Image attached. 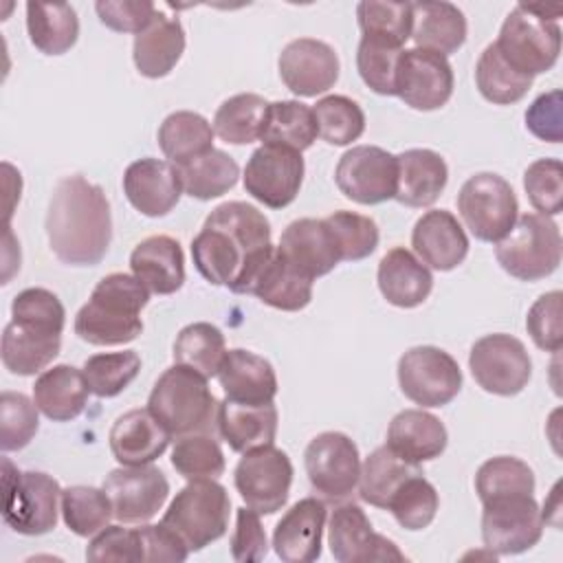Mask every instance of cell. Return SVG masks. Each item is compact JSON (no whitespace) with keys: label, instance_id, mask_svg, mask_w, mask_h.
<instances>
[{"label":"cell","instance_id":"6da1fadb","mask_svg":"<svg viewBox=\"0 0 563 563\" xmlns=\"http://www.w3.org/2000/svg\"><path fill=\"white\" fill-rule=\"evenodd\" d=\"M273 251L268 218L242 200L218 205L191 240L196 271L209 284L227 286L235 295H249Z\"/></svg>","mask_w":563,"mask_h":563},{"label":"cell","instance_id":"7a4b0ae2","mask_svg":"<svg viewBox=\"0 0 563 563\" xmlns=\"http://www.w3.org/2000/svg\"><path fill=\"white\" fill-rule=\"evenodd\" d=\"M44 229L62 264H99L112 240V213L103 189L81 174L59 178L48 200Z\"/></svg>","mask_w":563,"mask_h":563},{"label":"cell","instance_id":"3957f363","mask_svg":"<svg viewBox=\"0 0 563 563\" xmlns=\"http://www.w3.org/2000/svg\"><path fill=\"white\" fill-rule=\"evenodd\" d=\"M147 286L128 273L106 275L75 317V334L90 345H125L143 332Z\"/></svg>","mask_w":563,"mask_h":563},{"label":"cell","instance_id":"277c9868","mask_svg":"<svg viewBox=\"0 0 563 563\" xmlns=\"http://www.w3.org/2000/svg\"><path fill=\"white\" fill-rule=\"evenodd\" d=\"M147 409L176 438L211 433L218 418V400L207 378L178 363L158 376L150 391Z\"/></svg>","mask_w":563,"mask_h":563},{"label":"cell","instance_id":"5b68a950","mask_svg":"<svg viewBox=\"0 0 563 563\" xmlns=\"http://www.w3.org/2000/svg\"><path fill=\"white\" fill-rule=\"evenodd\" d=\"M231 499L216 479H191L183 486L165 510V523L189 552H198L224 537L229 528Z\"/></svg>","mask_w":563,"mask_h":563},{"label":"cell","instance_id":"8992f818","mask_svg":"<svg viewBox=\"0 0 563 563\" xmlns=\"http://www.w3.org/2000/svg\"><path fill=\"white\" fill-rule=\"evenodd\" d=\"M563 255L559 224L550 216H517L512 229L497 242L495 257L499 266L515 279L539 282L552 275Z\"/></svg>","mask_w":563,"mask_h":563},{"label":"cell","instance_id":"52a82bcc","mask_svg":"<svg viewBox=\"0 0 563 563\" xmlns=\"http://www.w3.org/2000/svg\"><path fill=\"white\" fill-rule=\"evenodd\" d=\"M2 488H4V523L26 537L46 534L57 526L62 488L55 477L40 471H15L13 464L2 460Z\"/></svg>","mask_w":563,"mask_h":563},{"label":"cell","instance_id":"ba28073f","mask_svg":"<svg viewBox=\"0 0 563 563\" xmlns=\"http://www.w3.org/2000/svg\"><path fill=\"white\" fill-rule=\"evenodd\" d=\"M499 55L519 73L534 77L548 73L561 53V26L528 11L519 2L504 20L495 40Z\"/></svg>","mask_w":563,"mask_h":563},{"label":"cell","instance_id":"9c48e42d","mask_svg":"<svg viewBox=\"0 0 563 563\" xmlns=\"http://www.w3.org/2000/svg\"><path fill=\"white\" fill-rule=\"evenodd\" d=\"M457 211L464 227L482 242H499L517 222V196L506 178L479 172L464 180L457 194Z\"/></svg>","mask_w":563,"mask_h":563},{"label":"cell","instance_id":"30bf717a","mask_svg":"<svg viewBox=\"0 0 563 563\" xmlns=\"http://www.w3.org/2000/svg\"><path fill=\"white\" fill-rule=\"evenodd\" d=\"M400 391L416 405L444 407L462 389V369L442 347L416 345L398 358Z\"/></svg>","mask_w":563,"mask_h":563},{"label":"cell","instance_id":"8fae6325","mask_svg":"<svg viewBox=\"0 0 563 563\" xmlns=\"http://www.w3.org/2000/svg\"><path fill=\"white\" fill-rule=\"evenodd\" d=\"M482 541L495 556L521 554L543 537V517L534 495H508L482 504Z\"/></svg>","mask_w":563,"mask_h":563},{"label":"cell","instance_id":"7c38bea8","mask_svg":"<svg viewBox=\"0 0 563 563\" xmlns=\"http://www.w3.org/2000/svg\"><path fill=\"white\" fill-rule=\"evenodd\" d=\"M303 466L310 486L325 501H341L358 486V446L341 431H323L314 435L303 451Z\"/></svg>","mask_w":563,"mask_h":563},{"label":"cell","instance_id":"4fadbf2b","mask_svg":"<svg viewBox=\"0 0 563 563\" xmlns=\"http://www.w3.org/2000/svg\"><path fill=\"white\" fill-rule=\"evenodd\" d=\"M468 367L475 383L495 396H515L523 391L532 376V361L526 345L504 332L477 339L468 354Z\"/></svg>","mask_w":563,"mask_h":563},{"label":"cell","instance_id":"5bb4252c","mask_svg":"<svg viewBox=\"0 0 563 563\" xmlns=\"http://www.w3.org/2000/svg\"><path fill=\"white\" fill-rule=\"evenodd\" d=\"M233 484L249 508L260 515H275L288 501L292 462L273 444L249 451L233 471Z\"/></svg>","mask_w":563,"mask_h":563},{"label":"cell","instance_id":"9a60e30c","mask_svg":"<svg viewBox=\"0 0 563 563\" xmlns=\"http://www.w3.org/2000/svg\"><path fill=\"white\" fill-rule=\"evenodd\" d=\"M303 156L284 145L262 143L246 161L244 189L268 209L288 207L303 183Z\"/></svg>","mask_w":563,"mask_h":563},{"label":"cell","instance_id":"2e32d148","mask_svg":"<svg viewBox=\"0 0 563 563\" xmlns=\"http://www.w3.org/2000/svg\"><path fill=\"white\" fill-rule=\"evenodd\" d=\"M396 156L378 145H354L334 169L339 191L356 205H380L396 194Z\"/></svg>","mask_w":563,"mask_h":563},{"label":"cell","instance_id":"e0dca14e","mask_svg":"<svg viewBox=\"0 0 563 563\" xmlns=\"http://www.w3.org/2000/svg\"><path fill=\"white\" fill-rule=\"evenodd\" d=\"M455 77L449 59L427 48H402L396 68V97L405 106L431 112L442 108L453 95Z\"/></svg>","mask_w":563,"mask_h":563},{"label":"cell","instance_id":"ac0fdd59","mask_svg":"<svg viewBox=\"0 0 563 563\" xmlns=\"http://www.w3.org/2000/svg\"><path fill=\"white\" fill-rule=\"evenodd\" d=\"M101 488L108 493L114 519L121 523L150 521L169 495L165 473L152 464L119 466L106 475Z\"/></svg>","mask_w":563,"mask_h":563},{"label":"cell","instance_id":"d6986e66","mask_svg":"<svg viewBox=\"0 0 563 563\" xmlns=\"http://www.w3.org/2000/svg\"><path fill=\"white\" fill-rule=\"evenodd\" d=\"M328 545L339 563L405 561V554L391 539L374 532L367 515L356 504H341L332 510Z\"/></svg>","mask_w":563,"mask_h":563},{"label":"cell","instance_id":"ffe728a7","mask_svg":"<svg viewBox=\"0 0 563 563\" xmlns=\"http://www.w3.org/2000/svg\"><path fill=\"white\" fill-rule=\"evenodd\" d=\"M277 68L292 95L317 97L336 84L341 64L330 44L314 37H297L282 48Z\"/></svg>","mask_w":563,"mask_h":563},{"label":"cell","instance_id":"44dd1931","mask_svg":"<svg viewBox=\"0 0 563 563\" xmlns=\"http://www.w3.org/2000/svg\"><path fill=\"white\" fill-rule=\"evenodd\" d=\"M123 194L128 202L147 218L167 216L183 196L176 165L161 158H139L123 174Z\"/></svg>","mask_w":563,"mask_h":563},{"label":"cell","instance_id":"7402d4cb","mask_svg":"<svg viewBox=\"0 0 563 563\" xmlns=\"http://www.w3.org/2000/svg\"><path fill=\"white\" fill-rule=\"evenodd\" d=\"M277 251L288 264H292L312 282L328 275L339 262H343L339 244L325 218H299L290 222L279 238Z\"/></svg>","mask_w":563,"mask_h":563},{"label":"cell","instance_id":"603a6c76","mask_svg":"<svg viewBox=\"0 0 563 563\" xmlns=\"http://www.w3.org/2000/svg\"><path fill=\"white\" fill-rule=\"evenodd\" d=\"M411 246L427 268L440 273L457 268L468 255L466 231L446 209H431L416 220Z\"/></svg>","mask_w":563,"mask_h":563},{"label":"cell","instance_id":"cb8c5ba5","mask_svg":"<svg viewBox=\"0 0 563 563\" xmlns=\"http://www.w3.org/2000/svg\"><path fill=\"white\" fill-rule=\"evenodd\" d=\"M325 504L303 497L292 504L273 530V550L284 563H312L321 556Z\"/></svg>","mask_w":563,"mask_h":563},{"label":"cell","instance_id":"d4e9b609","mask_svg":"<svg viewBox=\"0 0 563 563\" xmlns=\"http://www.w3.org/2000/svg\"><path fill=\"white\" fill-rule=\"evenodd\" d=\"M108 440L112 457L121 466H141L161 457L172 435L150 409H130L114 420Z\"/></svg>","mask_w":563,"mask_h":563},{"label":"cell","instance_id":"484cf974","mask_svg":"<svg viewBox=\"0 0 563 563\" xmlns=\"http://www.w3.org/2000/svg\"><path fill=\"white\" fill-rule=\"evenodd\" d=\"M277 407L273 402L246 405L224 398L218 402L216 429L235 453H249L275 442Z\"/></svg>","mask_w":563,"mask_h":563},{"label":"cell","instance_id":"4316f807","mask_svg":"<svg viewBox=\"0 0 563 563\" xmlns=\"http://www.w3.org/2000/svg\"><path fill=\"white\" fill-rule=\"evenodd\" d=\"M218 380L229 400L246 405L273 402L279 387L273 365L264 356L242 347L227 350Z\"/></svg>","mask_w":563,"mask_h":563},{"label":"cell","instance_id":"83f0119b","mask_svg":"<svg viewBox=\"0 0 563 563\" xmlns=\"http://www.w3.org/2000/svg\"><path fill=\"white\" fill-rule=\"evenodd\" d=\"M446 427L424 409H402L387 427V449L411 464L440 457L446 449Z\"/></svg>","mask_w":563,"mask_h":563},{"label":"cell","instance_id":"f1b7e54d","mask_svg":"<svg viewBox=\"0 0 563 563\" xmlns=\"http://www.w3.org/2000/svg\"><path fill=\"white\" fill-rule=\"evenodd\" d=\"M398 180L394 200L405 207H431L446 187L449 167L444 158L427 147L405 150L396 156Z\"/></svg>","mask_w":563,"mask_h":563},{"label":"cell","instance_id":"f546056e","mask_svg":"<svg viewBox=\"0 0 563 563\" xmlns=\"http://www.w3.org/2000/svg\"><path fill=\"white\" fill-rule=\"evenodd\" d=\"M132 275L154 295H174L185 284V255L178 240L150 235L130 253Z\"/></svg>","mask_w":563,"mask_h":563},{"label":"cell","instance_id":"4dcf8cb0","mask_svg":"<svg viewBox=\"0 0 563 563\" xmlns=\"http://www.w3.org/2000/svg\"><path fill=\"white\" fill-rule=\"evenodd\" d=\"M376 282L387 303L405 310L424 303L433 288L431 271L405 246H396L380 257Z\"/></svg>","mask_w":563,"mask_h":563},{"label":"cell","instance_id":"1f68e13d","mask_svg":"<svg viewBox=\"0 0 563 563\" xmlns=\"http://www.w3.org/2000/svg\"><path fill=\"white\" fill-rule=\"evenodd\" d=\"M185 53V29L178 18L156 11L145 31L134 35L132 59L136 70L147 79L169 75Z\"/></svg>","mask_w":563,"mask_h":563},{"label":"cell","instance_id":"d6a6232c","mask_svg":"<svg viewBox=\"0 0 563 563\" xmlns=\"http://www.w3.org/2000/svg\"><path fill=\"white\" fill-rule=\"evenodd\" d=\"M90 387L81 369L73 365H53L44 369L33 385V400L37 409L53 422H68L77 418L88 405Z\"/></svg>","mask_w":563,"mask_h":563},{"label":"cell","instance_id":"836d02e7","mask_svg":"<svg viewBox=\"0 0 563 563\" xmlns=\"http://www.w3.org/2000/svg\"><path fill=\"white\" fill-rule=\"evenodd\" d=\"M413 26L411 40L418 48L451 55L466 42V18L453 4L444 0L411 2Z\"/></svg>","mask_w":563,"mask_h":563},{"label":"cell","instance_id":"e575fe53","mask_svg":"<svg viewBox=\"0 0 563 563\" xmlns=\"http://www.w3.org/2000/svg\"><path fill=\"white\" fill-rule=\"evenodd\" d=\"M249 295H255L262 303L271 308L297 312L303 310L312 299V279L299 273L292 264H288L275 246L273 255L255 275Z\"/></svg>","mask_w":563,"mask_h":563},{"label":"cell","instance_id":"d590c367","mask_svg":"<svg viewBox=\"0 0 563 563\" xmlns=\"http://www.w3.org/2000/svg\"><path fill=\"white\" fill-rule=\"evenodd\" d=\"M62 334L35 330L15 321H9L2 330L0 356L4 369L18 376L42 374L59 354Z\"/></svg>","mask_w":563,"mask_h":563},{"label":"cell","instance_id":"8d00e7d4","mask_svg":"<svg viewBox=\"0 0 563 563\" xmlns=\"http://www.w3.org/2000/svg\"><path fill=\"white\" fill-rule=\"evenodd\" d=\"M26 31L40 53L64 55L79 37V18L66 2H26Z\"/></svg>","mask_w":563,"mask_h":563},{"label":"cell","instance_id":"74e56055","mask_svg":"<svg viewBox=\"0 0 563 563\" xmlns=\"http://www.w3.org/2000/svg\"><path fill=\"white\" fill-rule=\"evenodd\" d=\"M213 125L198 112L176 110L158 128V147L172 165H185L213 150Z\"/></svg>","mask_w":563,"mask_h":563},{"label":"cell","instance_id":"f35d334b","mask_svg":"<svg viewBox=\"0 0 563 563\" xmlns=\"http://www.w3.org/2000/svg\"><path fill=\"white\" fill-rule=\"evenodd\" d=\"M416 473H422L420 464L405 462L391 449H387V444H383L374 449L361 464L358 495L365 504L387 510V504L398 486Z\"/></svg>","mask_w":563,"mask_h":563},{"label":"cell","instance_id":"ab89813d","mask_svg":"<svg viewBox=\"0 0 563 563\" xmlns=\"http://www.w3.org/2000/svg\"><path fill=\"white\" fill-rule=\"evenodd\" d=\"M268 101L255 92H240L224 99L213 114V132L231 145H249L262 139Z\"/></svg>","mask_w":563,"mask_h":563},{"label":"cell","instance_id":"60d3db41","mask_svg":"<svg viewBox=\"0 0 563 563\" xmlns=\"http://www.w3.org/2000/svg\"><path fill=\"white\" fill-rule=\"evenodd\" d=\"M178 176L183 185V194L196 200L220 198L229 189L235 187L240 167L235 158H231L222 150H211L185 165H178Z\"/></svg>","mask_w":563,"mask_h":563},{"label":"cell","instance_id":"b9f144b4","mask_svg":"<svg viewBox=\"0 0 563 563\" xmlns=\"http://www.w3.org/2000/svg\"><path fill=\"white\" fill-rule=\"evenodd\" d=\"M317 119L310 106L295 99L273 101L268 106L262 143L303 152L317 141Z\"/></svg>","mask_w":563,"mask_h":563},{"label":"cell","instance_id":"7bdbcfd3","mask_svg":"<svg viewBox=\"0 0 563 563\" xmlns=\"http://www.w3.org/2000/svg\"><path fill=\"white\" fill-rule=\"evenodd\" d=\"M534 77L515 70L497 51L495 42L488 44L475 64V86L479 95L495 106H510L521 101Z\"/></svg>","mask_w":563,"mask_h":563},{"label":"cell","instance_id":"ee69618b","mask_svg":"<svg viewBox=\"0 0 563 563\" xmlns=\"http://www.w3.org/2000/svg\"><path fill=\"white\" fill-rule=\"evenodd\" d=\"M227 354L224 334L220 328L207 321H196L185 325L174 341V361L178 365L191 367L205 378L218 376L222 358Z\"/></svg>","mask_w":563,"mask_h":563},{"label":"cell","instance_id":"f6af8a7d","mask_svg":"<svg viewBox=\"0 0 563 563\" xmlns=\"http://www.w3.org/2000/svg\"><path fill=\"white\" fill-rule=\"evenodd\" d=\"M59 508L66 528L84 539L101 532L114 517L108 493L95 486L62 488Z\"/></svg>","mask_w":563,"mask_h":563},{"label":"cell","instance_id":"bcb514c9","mask_svg":"<svg viewBox=\"0 0 563 563\" xmlns=\"http://www.w3.org/2000/svg\"><path fill=\"white\" fill-rule=\"evenodd\" d=\"M356 22L363 37L400 46L411 37V2L363 0L356 4Z\"/></svg>","mask_w":563,"mask_h":563},{"label":"cell","instance_id":"7dc6e473","mask_svg":"<svg viewBox=\"0 0 563 563\" xmlns=\"http://www.w3.org/2000/svg\"><path fill=\"white\" fill-rule=\"evenodd\" d=\"M534 484V471L512 455L486 460L475 475V493L482 504L508 495H532Z\"/></svg>","mask_w":563,"mask_h":563},{"label":"cell","instance_id":"c3c4849f","mask_svg":"<svg viewBox=\"0 0 563 563\" xmlns=\"http://www.w3.org/2000/svg\"><path fill=\"white\" fill-rule=\"evenodd\" d=\"M319 136L336 147L350 145L365 132L363 108L345 95H328L312 108Z\"/></svg>","mask_w":563,"mask_h":563},{"label":"cell","instance_id":"681fc988","mask_svg":"<svg viewBox=\"0 0 563 563\" xmlns=\"http://www.w3.org/2000/svg\"><path fill=\"white\" fill-rule=\"evenodd\" d=\"M81 372L90 394L99 398H114L139 376L141 356L134 350L92 354L86 358Z\"/></svg>","mask_w":563,"mask_h":563},{"label":"cell","instance_id":"f907efd6","mask_svg":"<svg viewBox=\"0 0 563 563\" xmlns=\"http://www.w3.org/2000/svg\"><path fill=\"white\" fill-rule=\"evenodd\" d=\"M440 497L435 486L422 477V473H416L407 477L394 497L387 504V510L394 515L400 528L405 530H424L438 512Z\"/></svg>","mask_w":563,"mask_h":563},{"label":"cell","instance_id":"816d5d0a","mask_svg":"<svg viewBox=\"0 0 563 563\" xmlns=\"http://www.w3.org/2000/svg\"><path fill=\"white\" fill-rule=\"evenodd\" d=\"M172 466L185 479H218L224 473V453L211 433H191L176 440Z\"/></svg>","mask_w":563,"mask_h":563},{"label":"cell","instance_id":"f5cc1de1","mask_svg":"<svg viewBox=\"0 0 563 563\" xmlns=\"http://www.w3.org/2000/svg\"><path fill=\"white\" fill-rule=\"evenodd\" d=\"M400 53V46L372 37H361L356 48V70L363 84L376 95H396V68Z\"/></svg>","mask_w":563,"mask_h":563},{"label":"cell","instance_id":"db71d44e","mask_svg":"<svg viewBox=\"0 0 563 563\" xmlns=\"http://www.w3.org/2000/svg\"><path fill=\"white\" fill-rule=\"evenodd\" d=\"M37 405L20 391H2L0 396V449L4 453L24 449L37 433Z\"/></svg>","mask_w":563,"mask_h":563},{"label":"cell","instance_id":"11a10c76","mask_svg":"<svg viewBox=\"0 0 563 563\" xmlns=\"http://www.w3.org/2000/svg\"><path fill=\"white\" fill-rule=\"evenodd\" d=\"M325 222L334 233L343 262H358L376 251L380 235L372 218L354 211H334Z\"/></svg>","mask_w":563,"mask_h":563},{"label":"cell","instance_id":"9f6ffc18","mask_svg":"<svg viewBox=\"0 0 563 563\" xmlns=\"http://www.w3.org/2000/svg\"><path fill=\"white\" fill-rule=\"evenodd\" d=\"M11 321L35 330L62 334L66 310L55 292L46 288H26L18 292L11 301Z\"/></svg>","mask_w":563,"mask_h":563},{"label":"cell","instance_id":"6f0895ef","mask_svg":"<svg viewBox=\"0 0 563 563\" xmlns=\"http://www.w3.org/2000/svg\"><path fill=\"white\" fill-rule=\"evenodd\" d=\"M523 189L541 216H559L563 209V165L559 158H539L523 172Z\"/></svg>","mask_w":563,"mask_h":563},{"label":"cell","instance_id":"680465c9","mask_svg":"<svg viewBox=\"0 0 563 563\" xmlns=\"http://www.w3.org/2000/svg\"><path fill=\"white\" fill-rule=\"evenodd\" d=\"M561 290L543 292L528 310L526 330L534 345L543 352H559L563 345V317Z\"/></svg>","mask_w":563,"mask_h":563},{"label":"cell","instance_id":"91938a15","mask_svg":"<svg viewBox=\"0 0 563 563\" xmlns=\"http://www.w3.org/2000/svg\"><path fill=\"white\" fill-rule=\"evenodd\" d=\"M86 559L92 563H136L143 561V543L139 528L106 526L101 532L90 537Z\"/></svg>","mask_w":563,"mask_h":563},{"label":"cell","instance_id":"94428289","mask_svg":"<svg viewBox=\"0 0 563 563\" xmlns=\"http://www.w3.org/2000/svg\"><path fill=\"white\" fill-rule=\"evenodd\" d=\"M95 11L108 29L117 33L139 35L150 26L156 15V4L150 0H99Z\"/></svg>","mask_w":563,"mask_h":563},{"label":"cell","instance_id":"6125c7cd","mask_svg":"<svg viewBox=\"0 0 563 563\" xmlns=\"http://www.w3.org/2000/svg\"><path fill=\"white\" fill-rule=\"evenodd\" d=\"M268 554L266 532L260 521V512L242 506L235 512V528L231 534V556L240 563L262 561Z\"/></svg>","mask_w":563,"mask_h":563},{"label":"cell","instance_id":"be15d7a7","mask_svg":"<svg viewBox=\"0 0 563 563\" xmlns=\"http://www.w3.org/2000/svg\"><path fill=\"white\" fill-rule=\"evenodd\" d=\"M526 128L532 136L548 143H561L563 119H561V90L539 95L526 110Z\"/></svg>","mask_w":563,"mask_h":563},{"label":"cell","instance_id":"e7e4bbea","mask_svg":"<svg viewBox=\"0 0 563 563\" xmlns=\"http://www.w3.org/2000/svg\"><path fill=\"white\" fill-rule=\"evenodd\" d=\"M141 543H143V561H185L189 556V550L185 543L165 526H152V523H139Z\"/></svg>","mask_w":563,"mask_h":563}]
</instances>
